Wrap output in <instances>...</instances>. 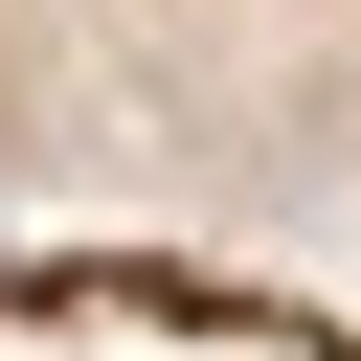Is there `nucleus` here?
I'll return each instance as SVG.
<instances>
[{
  "instance_id": "obj_2",
  "label": "nucleus",
  "mask_w": 361,
  "mask_h": 361,
  "mask_svg": "<svg viewBox=\"0 0 361 361\" xmlns=\"http://www.w3.org/2000/svg\"><path fill=\"white\" fill-rule=\"evenodd\" d=\"M0 361H361V293L203 248H0Z\"/></svg>"
},
{
  "instance_id": "obj_1",
  "label": "nucleus",
  "mask_w": 361,
  "mask_h": 361,
  "mask_svg": "<svg viewBox=\"0 0 361 361\" xmlns=\"http://www.w3.org/2000/svg\"><path fill=\"white\" fill-rule=\"evenodd\" d=\"M0 226L361 271V0H0Z\"/></svg>"
}]
</instances>
